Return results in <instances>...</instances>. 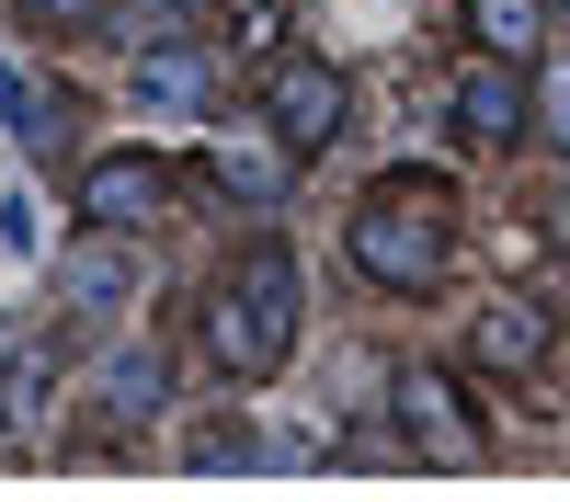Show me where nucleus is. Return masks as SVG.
Wrapping results in <instances>:
<instances>
[{"label":"nucleus","instance_id":"nucleus-11","mask_svg":"<svg viewBox=\"0 0 570 502\" xmlns=\"http://www.w3.org/2000/svg\"><path fill=\"white\" fill-rule=\"evenodd\" d=\"M206 46L183 35V46H137V91H149V104H206Z\"/></svg>","mask_w":570,"mask_h":502},{"label":"nucleus","instance_id":"nucleus-9","mask_svg":"<svg viewBox=\"0 0 570 502\" xmlns=\"http://www.w3.org/2000/svg\"><path fill=\"white\" fill-rule=\"evenodd\" d=\"M285 160H297V149H285L274 126H217V137H206L217 195H240V206H274V195H285Z\"/></svg>","mask_w":570,"mask_h":502},{"label":"nucleus","instance_id":"nucleus-18","mask_svg":"<svg viewBox=\"0 0 570 502\" xmlns=\"http://www.w3.org/2000/svg\"><path fill=\"white\" fill-rule=\"evenodd\" d=\"M12 365H23V319L0 308V377H12Z\"/></svg>","mask_w":570,"mask_h":502},{"label":"nucleus","instance_id":"nucleus-3","mask_svg":"<svg viewBox=\"0 0 570 502\" xmlns=\"http://www.w3.org/2000/svg\"><path fill=\"white\" fill-rule=\"evenodd\" d=\"M343 104H354V91H343L331 58H263V126H274L297 160H320L331 137H343Z\"/></svg>","mask_w":570,"mask_h":502},{"label":"nucleus","instance_id":"nucleus-13","mask_svg":"<svg viewBox=\"0 0 570 502\" xmlns=\"http://www.w3.org/2000/svg\"><path fill=\"white\" fill-rule=\"evenodd\" d=\"M104 23H137L126 46H183L195 35V0H126V12H104Z\"/></svg>","mask_w":570,"mask_h":502},{"label":"nucleus","instance_id":"nucleus-15","mask_svg":"<svg viewBox=\"0 0 570 502\" xmlns=\"http://www.w3.org/2000/svg\"><path fill=\"white\" fill-rule=\"evenodd\" d=\"M104 12H115V0H23V23H35V35H91Z\"/></svg>","mask_w":570,"mask_h":502},{"label":"nucleus","instance_id":"nucleus-19","mask_svg":"<svg viewBox=\"0 0 570 502\" xmlns=\"http://www.w3.org/2000/svg\"><path fill=\"white\" fill-rule=\"evenodd\" d=\"M559 217H570V206H559ZM559 240H570V228H559Z\"/></svg>","mask_w":570,"mask_h":502},{"label":"nucleus","instance_id":"nucleus-14","mask_svg":"<svg viewBox=\"0 0 570 502\" xmlns=\"http://www.w3.org/2000/svg\"><path fill=\"white\" fill-rule=\"evenodd\" d=\"M274 35H285L274 0H228V46H240V58H274Z\"/></svg>","mask_w":570,"mask_h":502},{"label":"nucleus","instance_id":"nucleus-5","mask_svg":"<svg viewBox=\"0 0 570 502\" xmlns=\"http://www.w3.org/2000/svg\"><path fill=\"white\" fill-rule=\"evenodd\" d=\"M400 434L434 456V469H480V456H491V434L468 423L456 377H434V365H422V377H400Z\"/></svg>","mask_w":570,"mask_h":502},{"label":"nucleus","instance_id":"nucleus-17","mask_svg":"<svg viewBox=\"0 0 570 502\" xmlns=\"http://www.w3.org/2000/svg\"><path fill=\"white\" fill-rule=\"evenodd\" d=\"M537 115H548V126H559V137H570V69H559V80H548V91H537Z\"/></svg>","mask_w":570,"mask_h":502},{"label":"nucleus","instance_id":"nucleus-7","mask_svg":"<svg viewBox=\"0 0 570 502\" xmlns=\"http://www.w3.org/2000/svg\"><path fill=\"white\" fill-rule=\"evenodd\" d=\"M137 297V252H126V228H91V240H69L58 263V308L69 319H115Z\"/></svg>","mask_w":570,"mask_h":502},{"label":"nucleus","instance_id":"nucleus-12","mask_svg":"<svg viewBox=\"0 0 570 502\" xmlns=\"http://www.w3.org/2000/svg\"><path fill=\"white\" fill-rule=\"evenodd\" d=\"M468 23H480V46H491V58H537L548 0H468Z\"/></svg>","mask_w":570,"mask_h":502},{"label":"nucleus","instance_id":"nucleus-1","mask_svg":"<svg viewBox=\"0 0 570 502\" xmlns=\"http://www.w3.org/2000/svg\"><path fill=\"white\" fill-rule=\"evenodd\" d=\"M297 308H308V286H297V252L285 240H252L240 263L206 286V354L228 365L240 388H263L285 354H297Z\"/></svg>","mask_w":570,"mask_h":502},{"label":"nucleus","instance_id":"nucleus-16","mask_svg":"<svg viewBox=\"0 0 570 502\" xmlns=\"http://www.w3.org/2000/svg\"><path fill=\"white\" fill-rule=\"evenodd\" d=\"M183 456H195V469H240V456H252V434H240V423H206Z\"/></svg>","mask_w":570,"mask_h":502},{"label":"nucleus","instance_id":"nucleus-4","mask_svg":"<svg viewBox=\"0 0 570 502\" xmlns=\"http://www.w3.org/2000/svg\"><path fill=\"white\" fill-rule=\"evenodd\" d=\"M525 126H537V91H525V69L480 46V58L456 69V137H468V149H502V137H525Z\"/></svg>","mask_w":570,"mask_h":502},{"label":"nucleus","instance_id":"nucleus-8","mask_svg":"<svg viewBox=\"0 0 570 502\" xmlns=\"http://www.w3.org/2000/svg\"><path fill=\"white\" fill-rule=\"evenodd\" d=\"M548 308L537 297H491L480 319H468V365H480V377H537V365H548Z\"/></svg>","mask_w":570,"mask_h":502},{"label":"nucleus","instance_id":"nucleus-6","mask_svg":"<svg viewBox=\"0 0 570 502\" xmlns=\"http://www.w3.org/2000/svg\"><path fill=\"white\" fill-rule=\"evenodd\" d=\"M160 206H171V171H160L149 149H115V160L80 171V217H91V228H149Z\"/></svg>","mask_w":570,"mask_h":502},{"label":"nucleus","instance_id":"nucleus-10","mask_svg":"<svg viewBox=\"0 0 570 502\" xmlns=\"http://www.w3.org/2000/svg\"><path fill=\"white\" fill-rule=\"evenodd\" d=\"M149 411H160V354L137 343V354H115V365H104V434H137Z\"/></svg>","mask_w":570,"mask_h":502},{"label":"nucleus","instance_id":"nucleus-2","mask_svg":"<svg viewBox=\"0 0 570 502\" xmlns=\"http://www.w3.org/2000/svg\"><path fill=\"white\" fill-rule=\"evenodd\" d=\"M456 195L434 171H389L376 195L354 206V263L376 274V286H400V297H434L445 286V263H456Z\"/></svg>","mask_w":570,"mask_h":502}]
</instances>
